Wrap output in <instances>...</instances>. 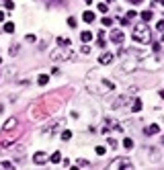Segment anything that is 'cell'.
<instances>
[{
  "instance_id": "2e32d148",
  "label": "cell",
  "mask_w": 164,
  "mask_h": 170,
  "mask_svg": "<svg viewBox=\"0 0 164 170\" xmlns=\"http://www.w3.org/2000/svg\"><path fill=\"white\" fill-rule=\"evenodd\" d=\"M58 45L60 47H70V39L68 37H58Z\"/></svg>"
},
{
  "instance_id": "f35d334b",
  "label": "cell",
  "mask_w": 164,
  "mask_h": 170,
  "mask_svg": "<svg viewBox=\"0 0 164 170\" xmlns=\"http://www.w3.org/2000/svg\"><path fill=\"white\" fill-rule=\"evenodd\" d=\"M0 64H2V57H0Z\"/></svg>"
},
{
  "instance_id": "4316f807",
  "label": "cell",
  "mask_w": 164,
  "mask_h": 170,
  "mask_svg": "<svg viewBox=\"0 0 164 170\" xmlns=\"http://www.w3.org/2000/svg\"><path fill=\"white\" fill-rule=\"evenodd\" d=\"M156 29H158V33H162V31H164V20H158V23H156Z\"/></svg>"
},
{
  "instance_id": "7402d4cb",
  "label": "cell",
  "mask_w": 164,
  "mask_h": 170,
  "mask_svg": "<svg viewBox=\"0 0 164 170\" xmlns=\"http://www.w3.org/2000/svg\"><path fill=\"white\" fill-rule=\"evenodd\" d=\"M70 137H72V131H70V129H64V131H62V139H64V142H68Z\"/></svg>"
},
{
  "instance_id": "d6a6232c",
  "label": "cell",
  "mask_w": 164,
  "mask_h": 170,
  "mask_svg": "<svg viewBox=\"0 0 164 170\" xmlns=\"http://www.w3.org/2000/svg\"><path fill=\"white\" fill-rule=\"evenodd\" d=\"M107 8H109L107 4H99V10H101V13H107Z\"/></svg>"
},
{
  "instance_id": "9c48e42d",
  "label": "cell",
  "mask_w": 164,
  "mask_h": 170,
  "mask_svg": "<svg viewBox=\"0 0 164 170\" xmlns=\"http://www.w3.org/2000/svg\"><path fill=\"white\" fill-rule=\"evenodd\" d=\"M144 133H146V135H156V133H160V125H158V123H152V125H148V127L144 129Z\"/></svg>"
},
{
  "instance_id": "44dd1931",
  "label": "cell",
  "mask_w": 164,
  "mask_h": 170,
  "mask_svg": "<svg viewBox=\"0 0 164 170\" xmlns=\"http://www.w3.org/2000/svg\"><path fill=\"white\" fill-rule=\"evenodd\" d=\"M4 33H14V23H4Z\"/></svg>"
},
{
  "instance_id": "5b68a950",
  "label": "cell",
  "mask_w": 164,
  "mask_h": 170,
  "mask_svg": "<svg viewBox=\"0 0 164 170\" xmlns=\"http://www.w3.org/2000/svg\"><path fill=\"white\" fill-rule=\"evenodd\" d=\"M109 37H111V41H113L115 45H121V43H123V39H125V35H123V31H119V29H113Z\"/></svg>"
},
{
  "instance_id": "d4e9b609",
  "label": "cell",
  "mask_w": 164,
  "mask_h": 170,
  "mask_svg": "<svg viewBox=\"0 0 164 170\" xmlns=\"http://www.w3.org/2000/svg\"><path fill=\"white\" fill-rule=\"evenodd\" d=\"M76 166H78V168H82V166L86 168V166H90V162H88V160H82V158H80V160L76 162Z\"/></svg>"
},
{
  "instance_id": "8d00e7d4",
  "label": "cell",
  "mask_w": 164,
  "mask_h": 170,
  "mask_svg": "<svg viewBox=\"0 0 164 170\" xmlns=\"http://www.w3.org/2000/svg\"><path fill=\"white\" fill-rule=\"evenodd\" d=\"M82 2H86V4H90V2H92V0H82Z\"/></svg>"
},
{
  "instance_id": "d6986e66",
  "label": "cell",
  "mask_w": 164,
  "mask_h": 170,
  "mask_svg": "<svg viewBox=\"0 0 164 170\" xmlns=\"http://www.w3.org/2000/svg\"><path fill=\"white\" fill-rule=\"evenodd\" d=\"M123 148H125V150H131V148H133V139H131V137H125V139H123Z\"/></svg>"
},
{
  "instance_id": "836d02e7",
  "label": "cell",
  "mask_w": 164,
  "mask_h": 170,
  "mask_svg": "<svg viewBox=\"0 0 164 170\" xmlns=\"http://www.w3.org/2000/svg\"><path fill=\"white\" fill-rule=\"evenodd\" d=\"M35 39H37V37H35V35H27V41H29V43H33Z\"/></svg>"
},
{
  "instance_id": "7c38bea8",
  "label": "cell",
  "mask_w": 164,
  "mask_h": 170,
  "mask_svg": "<svg viewBox=\"0 0 164 170\" xmlns=\"http://www.w3.org/2000/svg\"><path fill=\"white\" fill-rule=\"evenodd\" d=\"M47 160H49L51 164H60V162H62V152H54V154H51Z\"/></svg>"
},
{
  "instance_id": "9a60e30c",
  "label": "cell",
  "mask_w": 164,
  "mask_h": 170,
  "mask_svg": "<svg viewBox=\"0 0 164 170\" xmlns=\"http://www.w3.org/2000/svg\"><path fill=\"white\" fill-rule=\"evenodd\" d=\"M47 82H49V76L47 74H39V78H37V84H39V86H45Z\"/></svg>"
},
{
  "instance_id": "603a6c76",
  "label": "cell",
  "mask_w": 164,
  "mask_h": 170,
  "mask_svg": "<svg viewBox=\"0 0 164 170\" xmlns=\"http://www.w3.org/2000/svg\"><path fill=\"white\" fill-rule=\"evenodd\" d=\"M95 152L99 154V156H105V152H107V148H105V146H96V148H95Z\"/></svg>"
},
{
  "instance_id": "4fadbf2b",
  "label": "cell",
  "mask_w": 164,
  "mask_h": 170,
  "mask_svg": "<svg viewBox=\"0 0 164 170\" xmlns=\"http://www.w3.org/2000/svg\"><path fill=\"white\" fill-rule=\"evenodd\" d=\"M142 101H140V98H133V102H131V111H133V113H140V111H142Z\"/></svg>"
},
{
  "instance_id": "d590c367",
  "label": "cell",
  "mask_w": 164,
  "mask_h": 170,
  "mask_svg": "<svg viewBox=\"0 0 164 170\" xmlns=\"http://www.w3.org/2000/svg\"><path fill=\"white\" fill-rule=\"evenodd\" d=\"M0 20H4V13L2 10H0Z\"/></svg>"
},
{
  "instance_id": "277c9868",
  "label": "cell",
  "mask_w": 164,
  "mask_h": 170,
  "mask_svg": "<svg viewBox=\"0 0 164 170\" xmlns=\"http://www.w3.org/2000/svg\"><path fill=\"white\" fill-rule=\"evenodd\" d=\"M54 61H66V60H74V51L72 49H55V51H51V55H49Z\"/></svg>"
},
{
  "instance_id": "ba28073f",
  "label": "cell",
  "mask_w": 164,
  "mask_h": 170,
  "mask_svg": "<svg viewBox=\"0 0 164 170\" xmlns=\"http://www.w3.org/2000/svg\"><path fill=\"white\" fill-rule=\"evenodd\" d=\"M127 101H129V96H127V94H125V96H119V98H115V101L111 102V109H119V107H123Z\"/></svg>"
},
{
  "instance_id": "f1b7e54d",
  "label": "cell",
  "mask_w": 164,
  "mask_h": 170,
  "mask_svg": "<svg viewBox=\"0 0 164 170\" xmlns=\"http://www.w3.org/2000/svg\"><path fill=\"white\" fill-rule=\"evenodd\" d=\"M136 14H137L136 10H129V13L125 14V19H129V20H131V19H136Z\"/></svg>"
},
{
  "instance_id": "8992f818",
  "label": "cell",
  "mask_w": 164,
  "mask_h": 170,
  "mask_svg": "<svg viewBox=\"0 0 164 170\" xmlns=\"http://www.w3.org/2000/svg\"><path fill=\"white\" fill-rule=\"evenodd\" d=\"M113 60H115V54H111V51H105L102 55H99V64L101 66H109Z\"/></svg>"
},
{
  "instance_id": "6da1fadb",
  "label": "cell",
  "mask_w": 164,
  "mask_h": 170,
  "mask_svg": "<svg viewBox=\"0 0 164 170\" xmlns=\"http://www.w3.org/2000/svg\"><path fill=\"white\" fill-rule=\"evenodd\" d=\"M86 88L92 92V94H109V92H113V90L117 88V84L111 78H105V76H101L96 70H92V72H88V76H86Z\"/></svg>"
},
{
  "instance_id": "e575fe53",
  "label": "cell",
  "mask_w": 164,
  "mask_h": 170,
  "mask_svg": "<svg viewBox=\"0 0 164 170\" xmlns=\"http://www.w3.org/2000/svg\"><path fill=\"white\" fill-rule=\"evenodd\" d=\"M129 2H131V4H142L144 0H129Z\"/></svg>"
},
{
  "instance_id": "cb8c5ba5",
  "label": "cell",
  "mask_w": 164,
  "mask_h": 170,
  "mask_svg": "<svg viewBox=\"0 0 164 170\" xmlns=\"http://www.w3.org/2000/svg\"><path fill=\"white\" fill-rule=\"evenodd\" d=\"M107 143H109L113 150H117V139H115V137H107Z\"/></svg>"
},
{
  "instance_id": "8fae6325",
  "label": "cell",
  "mask_w": 164,
  "mask_h": 170,
  "mask_svg": "<svg viewBox=\"0 0 164 170\" xmlns=\"http://www.w3.org/2000/svg\"><path fill=\"white\" fill-rule=\"evenodd\" d=\"M14 127H17V117H10V119L4 123V127H2V129H4V131H13Z\"/></svg>"
},
{
  "instance_id": "5bb4252c",
  "label": "cell",
  "mask_w": 164,
  "mask_h": 170,
  "mask_svg": "<svg viewBox=\"0 0 164 170\" xmlns=\"http://www.w3.org/2000/svg\"><path fill=\"white\" fill-rule=\"evenodd\" d=\"M90 39H92V33H90V31H82V35H80V41H82V43H88Z\"/></svg>"
},
{
  "instance_id": "ac0fdd59",
  "label": "cell",
  "mask_w": 164,
  "mask_h": 170,
  "mask_svg": "<svg viewBox=\"0 0 164 170\" xmlns=\"http://www.w3.org/2000/svg\"><path fill=\"white\" fill-rule=\"evenodd\" d=\"M82 19L86 20V23H92V20H95V13H90V10H86V13L82 14Z\"/></svg>"
},
{
  "instance_id": "30bf717a",
  "label": "cell",
  "mask_w": 164,
  "mask_h": 170,
  "mask_svg": "<svg viewBox=\"0 0 164 170\" xmlns=\"http://www.w3.org/2000/svg\"><path fill=\"white\" fill-rule=\"evenodd\" d=\"M47 154H45V152H37V154H35V156H33V162L35 164H45V162H47Z\"/></svg>"
},
{
  "instance_id": "52a82bcc",
  "label": "cell",
  "mask_w": 164,
  "mask_h": 170,
  "mask_svg": "<svg viewBox=\"0 0 164 170\" xmlns=\"http://www.w3.org/2000/svg\"><path fill=\"white\" fill-rule=\"evenodd\" d=\"M136 66H137L136 60H127V61H123L121 72H123V74H127V72H131V70H136Z\"/></svg>"
},
{
  "instance_id": "4dcf8cb0",
  "label": "cell",
  "mask_w": 164,
  "mask_h": 170,
  "mask_svg": "<svg viewBox=\"0 0 164 170\" xmlns=\"http://www.w3.org/2000/svg\"><path fill=\"white\" fill-rule=\"evenodd\" d=\"M80 51H82L84 55H88V54H90V47H88V45H82V49H80Z\"/></svg>"
},
{
  "instance_id": "3957f363",
  "label": "cell",
  "mask_w": 164,
  "mask_h": 170,
  "mask_svg": "<svg viewBox=\"0 0 164 170\" xmlns=\"http://www.w3.org/2000/svg\"><path fill=\"white\" fill-rule=\"evenodd\" d=\"M127 168H133V164H131L129 158H125V156L115 158V160L109 164V170H127Z\"/></svg>"
},
{
  "instance_id": "484cf974",
  "label": "cell",
  "mask_w": 164,
  "mask_h": 170,
  "mask_svg": "<svg viewBox=\"0 0 164 170\" xmlns=\"http://www.w3.org/2000/svg\"><path fill=\"white\" fill-rule=\"evenodd\" d=\"M102 25H105V27H111V25H113V19L105 17V19H102Z\"/></svg>"
},
{
  "instance_id": "ffe728a7",
  "label": "cell",
  "mask_w": 164,
  "mask_h": 170,
  "mask_svg": "<svg viewBox=\"0 0 164 170\" xmlns=\"http://www.w3.org/2000/svg\"><path fill=\"white\" fill-rule=\"evenodd\" d=\"M0 4H2V6H6V10H13V8H14L13 0H0Z\"/></svg>"
},
{
  "instance_id": "e0dca14e",
  "label": "cell",
  "mask_w": 164,
  "mask_h": 170,
  "mask_svg": "<svg viewBox=\"0 0 164 170\" xmlns=\"http://www.w3.org/2000/svg\"><path fill=\"white\" fill-rule=\"evenodd\" d=\"M140 17H142V19H144V23H148V20H152V17H154V13H152V10H144V13L140 14Z\"/></svg>"
},
{
  "instance_id": "7a4b0ae2",
  "label": "cell",
  "mask_w": 164,
  "mask_h": 170,
  "mask_svg": "<svg viewBox=\"0 0 164 170\" xmlns=\"http://www.w3.org/2000/svg\"><path fill=\"white\" fill-rule=\"evenodd\" d=\"M131 37H133L137 43H150V41H152L150 27H148L146 23H137L136 27H133V33H131Z\"/></svg>"
},
{
  "instance_id": "1f68e13d",
  "label": "cell",
  "mask_w": 164,
  "mask_h": 170,
  "mask_svg": "<svg viewBox=\"0 0 164 170\" xmlns=\"http://www.w3.org/2000/svg\"><path fill=\"white\" fill-rule=\"evenodd\" d=\"M0 166H4V168H14L13 162H0Z\"/></svg>"
},
{
  "instance_id": "f546056e",
  "label": "cell",
  "mask_w": 164,
  "mask_h": 170,
  "mask_svg": "<svg viewBox=\"0 0 164 170\" xmlns=\"http://www.w3.org/2000/svg\"><path fill=\"white\" fill-rule=\"evenodd\" d=\"M160 47H162L160 43H154V45H152V49H154V54H160Z\"/></svg>"
},
{
  "instance_id": "74e56055",
  "label": "cell",
  "mask_w": 164,
  "mask_h": 170,
  "mask_svg": "<svg viewBox=\"0 0 164 170\" xmlns=\"http://www.w3.org/2000/svg\"><path fill=\"white\" fill-rule=\"evenodd\" d=\"M107 2H115V0H107Z\"/></svg>"
},
{
  "instance_id": "83f0119b",
  "label": "cell",
  "mask_w": 164,
  "mask_h": 170,
  "mask_svg": "<svg viewBox=\"0 0 164 170\" xmlns=\"http://www.w3.org/2000/svg\"><path fill=\"white\" fill-rule=\"evenodd\" d=\"M68 25H70L72 29H76V25H78V23H76V19H74V17H70V19H68Z\"/></svg>"
}]
</instances>
